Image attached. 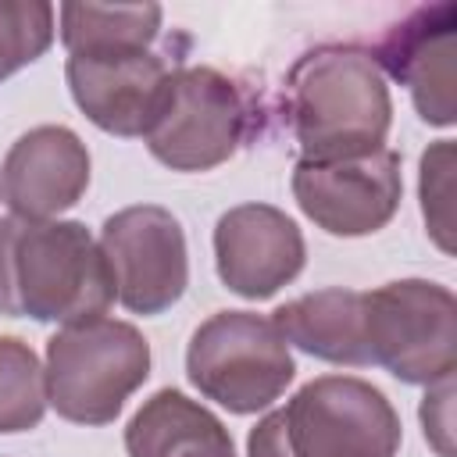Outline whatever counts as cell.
Returning a JSON list of instances; mask_svg holds the SVG:
<instances>
[{
  "mask_svg": "<svg viewBox=\"0 0 457 457\" xmlns=\"http://www.w3.org/2000/svg\"><path fill=\"white\" fill-rule=\"evenodd\" d=\"M286 118L300 161L368 157L393 125L386 75L361 46L307 50L286 75Z\"/></svg>",
  "mask_w": 457,
  "mask_h": 457,
  "instance_id": "obj_1",
  "label": "cell"
},
{
  "mask_svg": "<svg viewBox=\"0 0 457 457\" xmlns=\"http://www.w3.org/2000/svg\"><path fill=\"white\" fill-rule=\"evenodd\" d=\"M114 300L100 243L82 221L0 218V314L89 321Z\"/></svg>",
  "mask_w": 457,
  "mask_h": 457,
  "instance_id": "obj_2",
  "label": "cell"
},
{
  "mask_svg": "<svg viewBox=\"0 0 457 457\" xmlns=\"http://www.w3.org/2000/svg\"><path fill=\"white\" fill-rule=\"evenodd\" d=\"M400 439V414L382 389L321 375L250 428L246 457H396Z\"/></svg>",
  "mask_w": 457,
  "mask_h": 457,
  "instance_id": "obj_3",
  "label": "cell"
},
{
  "mask_svg": "<svg viewBox=\"0 0 457 457\" xmlns=\"http://www.w3.org/2000/svg\"><path fill=\"white\" fill-rule=\"evenodd\" d=\"M46 403L75 425H107L150 375V343L129 321L89 318L46 339Z\"/></svg>",
  "mask_w": 457,
  "mask_h": 457,
  "instance_id": "obj_4",
  "label": "cell"
},
{
  "mask_svg": "<svg viewBox=\"0 0 457 457\" xmlns=\"http://www.w3.org/2000/svg\"><path fill=\"white\" fill-rule=\"evenodd\" d=\"M189 382L232 414H257L275 403L296 375L289 343L253 311H218L189 339Z\"/></svg>",
  "mask_w": 457,
  "mask_h": 457,
  "instance_id": "obj_5",
  "label": "cell"
},
{
  "mask_svg": "<svg viewBox=\"0 0 457 457\" xmlns=\"http://www.w3.org/2000/svg\"><path fill=\"white\" fill-rule=\"evenodd\" d=\"M364 350L407 386H432L457 368V300L443 282L400 278L364 293Z\"/></svg>",
  "mask_w": 457,
  "mask_h": 457,
  "instance_id": "obj_6",
  "label": "cell"
},
{
  "mask_svg": "<svg viewBox=\"0 0 457 457\" xmlns=\"http://www.w3.org/2000/svg\"><path fill=\"white\" fill-rule=\"evenodd\" d=\"M250 132V100L236 79L207 64H182L150 125L146 150L171 171H207L228 161Z\"/></svg>",
  "mask_w": 457,
  "mask_h": 457,
  "instance_id": "obj_7",
  "label": "cell"
},
{
  "mask_svg": "<svg viewBox=\"0 0 457 457\" xmlns=\"http://www.w3.org/2000/svg\"><path fill=\"white\" fill-rule=\"evenodd\" d=\"M100 253L114 296L132 314H161L189 286V253L179 218L157 204L111 214L100 228Z\"/></svg>",
  "mask_w": 457,
  "mask_h": 457,
  "instance_id": "obj_8",
  "label": "cell"
},
{
  "mask_svg": "<svg viewBox=\"0 0 457 457\" xmlns=\"http://www.w3.org/2000/svg\"><path fill=\"white\" fill-rule=\"evenodd\" d=\"M182 61L168 50L68 54L64 79L79 111L111 136H146Z\"/></svg>",
  "mask_w": 457,
  "mask_h": 457,
  "instance_id": "obj_9",
  "label": "cell"
},
{
  "mask_svg": "<svg viewBox=\"0 0 457 457\" xmlns=\"http://www.w3.org/2000/svg\"><path fill=\"white\" fill-rule=\"evenodd\" d=\"M400 154L382 146L350 161H296L293 196L328 236H371L400 207Z\"/></svg>",
  "mask_w": 457,
  "mask_h": 457,
  "instance_id": "obj_10",
  "label": "cell"
},
{
  "mask_svg": "<svg viewBox=\"0 0 457 457\" xmlns=\"http://www.w3.org/2000/svg\"><path fill=\"white\" fill-rule=\"evenodd\" d=\"M303 236L271 204H239L214 225L218 278L246 300H268L303 271Z\"/></svg>",
  "mask_w": 457,
  "mask_h": 457,
  "instance_id": "obj_11",
  "label": "cell"
},
{
  "mask_svg": "<svg viewBox=\"0 0 457 457\" xmlns=\"http://www.w3.org/2000/svg\"><path fill=\"white\" fill-rule=\"evenodd\" d=\"M453 29L457 4H428L396 21L375 46V64L411 89L414 111L428 125H453Z\"/></svg>",
  "mask_w": 457,
  "mask_h": 457,
  "instance_id": "obj_12",
  "label": "cell"
},
{
  "mask_svg": "<svg viewBox=\"0 0 457 457\" xmlns=\"http://www.w3.org/2000/svg\"><path fill=\"white\" fill-rule=\"evenodd\" d=\"M89 186V150L64 125H39L18 136L0 168V189L14 218L50 221L75 207Z\"/></svg>",
  "mask_w": 457,
  "mask_h": 457,
  "instance_id": "obj_13",
  "label": "cell"
},
{
  "mask_svg": "<svg viewBox=\"0 0 457 457\" xmlns=\"http://www.w3.org/2000/svg\"><path fill=\"white\" fill-rule=\"evenodd\" d=\"M271 325L286 343L318 361L350 368L371 364L364 350V293L357 289L332 286L296 296L271 314Z\"/></svg>",
  "mask_w": 457,
  "mask_h": 457,
  "instance_id": "obj_14",
  "label": "cell"
},
{
  "mask_svg": "<svg viewBox=\"0 0 457 457\" xmlns=\"http://www.w3.org/2000/svg\"><path fill=\"white\" fill-rule=\"evenodd\" d=\"M129 457H236L228 428L179 389H157L125 425Z\"/></svg>",
  "mask_w": 457,
  "mask_h": 457,
  "instance_id": "obj_15",
  "label": "cell"
},
{
  "mask_svg": "<svg viewBox=\"0 0 457 457\" xmlns=\"http://www.w3.org/2000/svg\"><path fill=\"white\" fill-rule=\"evenodd\" d=\"M157 32V4H61V43L68 54L150 50Z\"/></svg>",
  "mask_w": 457,
  "mask_h": 457,
  "instance_id": "obj_16",
  "label": "cell"
},
{
  "mask_svg": "<svg viewBox=\"0 0 457 457\" xmlns=\"http://www.w3.org/2000/svg\"><path fill=\"white\" fill-rule=\"evenodd\" d=\"M46 411V375L29 343L0 336V436L29 432Z\"/></svg>",
  "mask_w": 457,
  "mask_h": 457,
  "instance_id": "obj_17",
  "label": "cell"
},
{
  "mask_svg": "<svg viewBox=\"0 0 457 457\" xmlns=\"http://www.w3.org/2000/svg\"><path fill=\"white\" fill-rule=\"evenodd\" d=\"M54 43V7L46 0H0V82L39 61Z\"/></svg>",
  "mask_w": 457,
  "mask_h": 457,
  "instance_id": "obj_18",
  "label": "cell"
},
{
  "mask_svg": "<svg viewBox=\"0 0 457 457\" xmlns=\"http://www.w3.org/2000/svg\"><path fill=\"white\" fill-rule=\"evenodd\" d=\"M418 196H421V214L432 243L443 253H453V143L450 139H439L421 154Z\"/></svg>",
  "mask_w": 457,
  "mask_h": 457,
  "instance_id": "obj_19",
  "label": "cell"
},
{
  "mask_svg": "<svg viewBox=\"0 0 457 457\" xmlns=\"http://www.w3.org/2000/svg\"><path fill=\"white\" fill-rule=\"evenodd\" d=\"M425 439L439 450V457H453V375L428 386L421 400Z\"/></svg>",
  "mask_w": 457,
  "mask_h": 457,
  "instance_id": "obj_20",
  "label": "cell"
}]
</instances>
